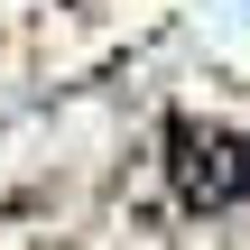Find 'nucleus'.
<instances>
[{
    "instance_id": "f257e3e1",
    "label": "nucleus",
    "mask_w": 250,
    "mask_h": 250,
    "mask_svg": "<svg viewBox=\"0 0 250 250\" xmlns=\"http://www.w3.org/2000/svg\"><path fill=\"white\" fill-rule=\"evenodd\" d=\"M167 176H176L186 204L223 213V204L250 195V148L232 139V130H213V121H176V130H167Z\"/></svg>"
}]
</instances>
